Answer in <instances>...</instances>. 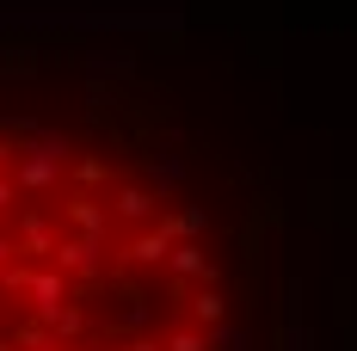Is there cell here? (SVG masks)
<instances>
[{
  "instance_id": "obj_15",
  "label": "cell",
  "mask_w": 357,
  "mask_h": 351,
  "mask_svg": "<svg viewBox=\"0 0 357 351\" xmlns=\"http://www.w3.org/2000/svg\"><path fill=\"white\" fill-rule=\"evenodd\" d=\"M117 351H167V345H154V339H123Z\"/></svg>"
},
{
  "instance_id": "obj_1",
  "label": "cell",
  "mask_w": 357,
  "mask_h": 351,
  "mask_svg": "<svg viewBox=\"0 0 357 351\" xmlns=\"http://www.w3.org/2000/svg\"><path fill=\"white\" fill-rule=\"evenodd\" d=\"M50 259H56L68 278L99 283V278H105V234H80V228H74V234H62V241H56V253H50Z\"/></svg>"
},
{
  "instance_id": "obj_4",
  "label": "cell",
  "mask_w": 357,
  "mask_h": 351,
  "mask_svg": "<svg viewBox=\"0 0 357 351\" xmlns=\"http://www.w3.org/2000/svg\"><path fill=\"white\" fill-rule=\"evenodd\" d=\"M13 241H19V253H31V259H50V253H56V228H50V216H43V210H25Z\"/></svg>"
},
{
  "instance_id": "obj_7",
  "label": "cell",
  "mask_w": 357,
  "mask_h": 351,
  "mask_svg": "<svg viewBox=\"0 0 357 351\" xmlns=\"http://www.w3.org/2000/svg\"><path fill=\"white\" fill-rule=\"evenodd\" d=\"M167 265H173L178 278H210V259H204V246H197V241H173Z\"/></svg>"
},
{
  "instance_id": "obj_3",
  "label": "cell",
  "mask_w": 357,
  "mask_h": 351,
  "mask_svg": "<svg viewBox=\"0 0 357 351\" xmlns=\"http://www.w3.org/2000/svg\"><path fill=\"white\" fill-rule=\"evenodd\" d=\"M62 216H68V228H80V234H111V204L93 197V191H80V185L62 197Z\"/></svg>"
},
{
  "instance_id": "obj_16",
  "label": "cell",
  "mask_w": 357,
  "mask_h": 351,
  "mask_svg": "<svg viewBox=\"0 0 357 351\" xmlns=\"http://www.w3.org/2000/svg\"><path fill=\"white\" fill-rule=\"evenodd\" d=\"M0 339H6V302H0Z\"/></svg>"
},
{
  "instance_id": "obj_10",
  "label": "cell",
  "mask_w": 357,
  "mask_h": 351,
  "mask_svg": "<svg viewBox=\"0 0 357 351\" xmlns=\"http://www.w3.org/2000/svg\"><path fill=\"white\" fill-rule=\"evenodd\" d=\"M105 179H111L105 160H74V185H80V191H99Z\"/></svg>"
},
{
  "instance_id": "obj_8",
  "label": "cell",
  "mask_w": 357,
  "mask_h": 351,
  "mask_svg": "<svg viewBox=\"0 0 357 351\" xmlns=\"http://www.w3.org/2000/svg\"><path fill=\"white\" fill-rule=\"evenodd\" d=\"M43 327L56 333V345H62V339H80V333H86V308H80V302H62V308L43 320Z\"/></svg>"
},
{
  "instance_id": "obj_11",
  "label": "cell",
  "mask_w": 357,
  "mask_h": 351,
  "mask_svg": "<svg viewBox=\"0 0 357 351\" xmlns=\"http://www.w3.org/2000/svg\"><path fill=\"white\" fill-rule=\"evenodd\" d=\"M191 308H197V320H204V327H222V296H215V290H204Z\"/></svg>"
},
{
  "instance_id": "obj_5",
  "label": "cell",
  "mask_w": 357,
  "mask_h": 351,
  "mask_svg": "<svg viewBox=\"0 0 357 351\" xmlns=\"http://www.w3.org/2000/svg\"><path fill=\"white\" fill-rule=\"evenodd\" d=\"M173 253V234H167V222H154L148 234H136V241L123 246V265H160Z\"/></svg>"
},
{
  "instance_id": "obj_12",
  "label": "cell",
  "mask_w": 357,
  "mask_h": 351,
  "mask_svg": "<svg viewBox=\"0 0 357 351\" xmlns=\"http://www.w3.org/2000/svg\"><path fill=\"white\" fill-rule=\"evenodd\" d=\"M167 351H210V339H204L197 327H178L173 339H167Z\"/></svg>"
},
{
  "instance_id": "obj_2",
  "label": "cell",
  "mask_w": 357,
  "mask_h": 351,
  "mask_svg": "<svg viewBox=\"0 0 357 351\" xmlns=\"http://www.w3.org/2000/svg\"><path fill=\"white\" fill-rule=\"evenodd\" d=\"M25 296H31V315L50 320L62 302H74V296H80V278H68L62 265H50V271H25Z\"/></svg>"
},
{
  "instance_id": "obj_13",
  "label": "cell",
  "mask_w": 357,
  "mask_h": 351,
  "mask_svg": "<svg viewBox=\"0 0 357 351\" xmlns=\"http://www.w3.org/2000/svg\"><path fill=\"white\" fill-rule=\"evenodd\" d=\"M178 179H185V167H178V160H154V185H160V191H173Z\"/></svg>"
},
{
  "instance_id": "obj_17",
  "label": "cell",
  "mask_w": 357,
  "mask_h": 351,
  "mask_svg": "<svg viewBox=\"0 0 357 351\" xmlns=\"http://www.w3.org/2000/svg\"><path fill=\"white\" fill-rule=\"evenodd\" d=\"M31 351H62V345H31Z\"/></svg>"
},
{
  "instance_id": "obj_6",
  "label": "cell",
  "mask_w": 357,
  "mask_h": 351,
  "mask_svg": "<svg viewBox=\"0 0 357 351\" xmlns=\"http://www.w3.org/2000/svg\"><path fill=\"white\" fill-rule=\"evenodd\" d=\"M111 216L117 222H154V191L148 185H117L111 191Z\"/></svg>"
},
{
  "instance_id": "obj_9",
  "label": "cell",
  "mask_w": 357,
  "mask_h": 351,
  "mask_svg": "<svg viewBox=\"0 0 357 351\" xmlns=\"http://www.w3.org/2000/svg\"><path fill=\"white\" fill-rule=\"evenodd\" d=\"M160 222H167L173 241H197L204 234V210H178V216H160Z\"/></svg>"
},
{
  "instance_id": "obj_14",
  "label": "cell",
  "mask_w": 357,
  "mask_h": 351,
  "mask_svg": "<svg viewBox=\"0 0 357 351\" xmlns=\"http://www.w3.org/2000/svg\"><path fill=\"white\" fill-rule=\"evenodd\" d=\"M13 265H19V241H13V234H0V278H6Z\"/></svg>"
}]
</instances>
